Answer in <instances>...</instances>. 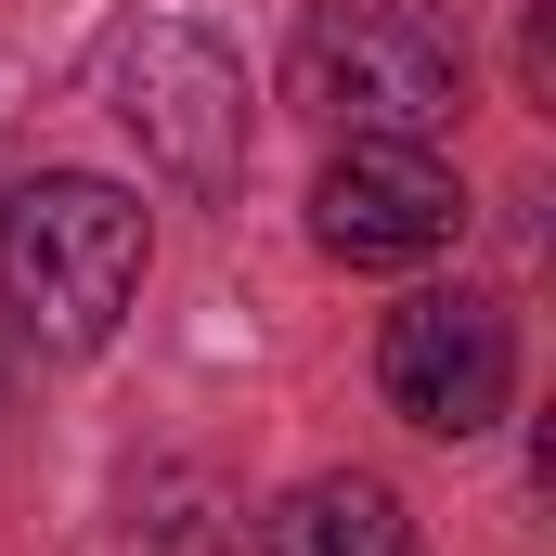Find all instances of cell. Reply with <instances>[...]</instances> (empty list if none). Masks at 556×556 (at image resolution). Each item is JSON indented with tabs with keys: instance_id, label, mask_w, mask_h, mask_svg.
Segmentation results:
<instances>
[{
	"instance_id": "1",
	"label": "cell",
	"mask_w": 556,
	"mask_h": 556,
	"mask_svg": "<svg viewBox=\"0 0 556 556\" xmlns=\"http://www.w3.org/2000/svg\"><path fill=\"white\" fill-rule=\"evenodd\" d=\"M130 298H142V207L117 181L52 168V181L0 194V311L39 350H104Z\"/></svg>"
},
{
	"instance_id": "2",
	"label": "cell",
	"mask_w": 556,
	"mask_h": 556,
	"mask_svg": "<svg viewBox=\"0 0 556 556\" xmlns=\"http://www.w3.org/2000/svg\"><path fill=\"white\" fill-rule=\"evenodd\" d=\"M298 104L337 117L350 142H440L466 104V39L440 0H311Z\"/></svg>"
},
{
	"instance_id": "3",
	"label": "cell",
	"mask_w": 556,
	"mask_h": 556,
	"mask_svg": "<svg viewBox=\"0 0 556 556\" xmlns=\"http://www.w3.org/2000/svg\"><path fill=\"white\" fill-rule=\"evenodd\" d=\"M117 117L168 181H233L247 168V65L194 13H142L117 52Z\"/></svg>"
},
{
	"instance_id": "4",
	"label": "cell",
	"mask_w": 556,
	"mask_h": 556,
	"mask_svg": "<svg viewBox=\"0 0 556 556\" xmlns=\"http://www.w3.org/2000/svg\"><path fill=\"white\" fill-rule=\"evenodd\" d=\"M376 376H389V415H402V427L479 440V427L505 415V389H518V337H505V311H492L479 285H427V298L389 311Z\"/></svg>"
},
{
	"instance_id": "5",
	"label": "cell",
	"mask_w": 556,
	"mask_h": 556,
	"mask_svg": "<svg viewBox=\"0 0 556 556\" xmlns=\"http://www.w3.org/2000/svg\"><path fill=\"white\" fill-rule=\"evenodd\" d=\"M311 233L350 273H402V260H440L466 233V181L427 142H337L311 181Z\"/></svg>"
},
{
	"instance_id": "6",
	"label": "cell",
	"mask_w": 556,
	"mask_h": 556,
	"mask_svg": "<svg viewBox=\"0 0 556 556\" xmlns=\"http://www.w3.org/2000/svg\"><path fill=\"white\" fill-rule=\"evenodd\" d=\"M260 556H415V518H402V492H389V479L337 466V479H298V492L273 505Z\"/></svg>"
},
{
	"instance_id": "7",
	"label": "cell",
	"mask_w": 556,
	"mask_h": 556,
	"mask_svg": "<svg viewBox=\"0 0 556 556\" xmlns=\"http://www.w3.org/2000/svg\"><path fill=\"white\" fill-rule=\"evenodd\" d=\"M142 492H155V505H194L207 479H142ZM130 544H155V556H220V531H194V518H155V531H142V518H130Z\"/></svg>"
}]
</instances>
